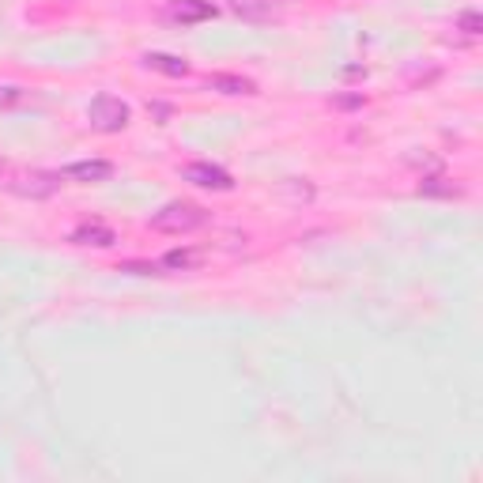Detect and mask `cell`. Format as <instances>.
<instances>
[{
  "label": "cell",
  "instance_id": "9",
  "mask_svg": "<svg viewBox=\"0 0 483 483\" xmlns=\"http://www.w3.org/2000/svg\"><path fill=\"white\" fill-rule=\"evenodd\" d=\"M57 186H61V174H31L15 186V193L19 196H49Z\"/></svg>",
  "mask_w": 483,
  "mask_h": 483
},
{
  "label": "cell",
  "instance_id": "14",
  "mask_svg": "<svg viewBox=\"0 0 483 483\" xmlns=\"http://www.w3.org/2000/svg\"><path fill=\"white\" fill-rule=\"evenodd\" d=\"M0 174H5V166H0Z\"/></svg>",
  "mask_w": 483,
  "mask_h": 483
},
{
  "label": "cell",
  "instance_id": "8",
  "mask_svg": "<svg viewBox=\"0 0 483 483\" xmlns=\"http://www.w3.org/2000/svg\"><path fill=\"white\" fill-rule=\"evenodd\" d=\"M140 61H144V68L163 72V75H174V80L189 75V61H186V57H174V54H144Z\"/></svg>",
  "mask_w": 483,
  "mask_h": 483
},
{
  "label": "cell",
  "instance_id": "3",
  "mask_svg": "<svg viewBox=\"0 0 483 483\" xmlns=\"http://www.w3.org/2000/svg\"><path fill=\"white\" fill-rule=\"evenodd\" d=\"M182 177L189 186L212 189V193H231L235 189V177L226 174L223 166H216V163H189V166H182Z\"/></svg>",
  "mask_w": 483,
  "mask_h": 483
},
{
  "label": "cell",
  "instance_id": "5",
  "mask_svg": "<svg viewBox=\"0 0 483 483\" xmlns=\"http://www.w3.org/2000/svg\"><path fill=\"white\" fill-rule=\"evenodd\" d=\"M216 5L212 0H177V5H170V19L182 23V27H189V23H205V19H216Z\"/></svg>",
  "mask_w": 483,
  "mask_h": 483
},
{
  "label": "cell",
  "instance_id": "6",
  "mask_svg": "<svg viewBox=\"0 0 483 483\" xmlns=\"http://www.w3.org/2000/svg\"><path fill=\"white\" fill-rule=\"evenodd\" d=\"M72 246H95V249H110L117 242V235L110 231V226L103 223H84V226H75V231L68 235Z\"/></svg>",
  "mask_w": 483,
  "mask_h": 483
},
{
  "label": "cell",
  "instance_id": "7",
  "mask_svg": "<svg viewBox=\"0 0 483 483\" xmlns=\"http://www.w3.org/2000/svg\"><path fill=\"white\" fill-rule=\"evenodd\" d=\"M208 87L226 95V98H238V95H257V84L246 80V75H235V72H216L208 75Z\"/></svg>",
  "mask_w": 483,
  "mask_h": 483
},
{
  "label": "cell",
  "instance_id": "4",
  "mask_svg": "<svg viewBox=\"0 0 483 483\" xmlns=\"http://www.w3.org/2000/svg\"><path fill=\"white\" fill-rule=\"evenodd\" d=\"M61 177H68L75 186H98V182H110L114 177V163L110 159H75L61 170Z\"/></svg>",
  "mask_w": 483,
  "mask_h": 483
},
{
  "label": "cell",
  "instance_id": "11",
  "mask_svg": "<svg viewBox=\"0 0 483 483\" xmlns=\"http://www.w3.org/2000/svg\"><path fill=\"white\" fill-rule=\"evenodd\" d=\"M196 265V257H193V253L189 249H170V253H163V261H159V268H193Z\"/></svg>",
  "mask_w": 483,
  "mask_h": 483
},
{
  "label": "cell",
  "instance_id": "13",
  "mask_svg": "<svg viewBox=\"0 0 483 483\" xmlns=\"http://www.w3.org/2000/svg\"><path fill=\"white\" fill-rule=\"evenodd\" d=\"M121 272H136V276H156L159 265H147V261H125Z\"/></svg>",
  "mask_w": 483,
  "mask_h": 483
},
{
  "label": "cell",
  "instance_id": "12",
  "mask_svg": "<svg viewBox=\"0 0 483 483\" xmlns=\"http://www.w3.org/2000/svg\"><path fill=\"white\" fill-rule=\"evenodd\" d=\"M457 27H461L465 35H479V27H483V19H479V12H465L461 19H457Z\"/></svg>",
  "mask_w": 483,
  "mask_h": 483
},
{
  "label": "cell",
  "instance_id": "10",
  "mask_svg": "<svg viewBox=\"0 0 483 483\" xmlns=\"http://www.w3.org/2000/svg\"><path fill=\"white\" fill-rule=\"evenodd\" d=\"M231 8H235V15H242V19H249V23H261V19L276 15V5H272V0H231Z\"/></svg>",
  "mask_w": 483,
  "mask_h": 483
},
{
  "label": "cell",
  "instance_id": "1",
  "mask_svg": "<svg viewBox=\"0 0 483 483\" xmlns=\"http://www.w3.org/2000/svg\"><path fill=\"white\" fill-rule=\"evenodd\" d=\"M208 223V212L193 205V200H170L163 205L156 216H151V231H163V235H193Z\"/></svg>",
  "mask_w": 483,
  "mask_h": 483
},
{
  "label": "cell",
  "instance_id": "2",
  "mask_svg": "<svg viewBox=\"0 0 483 483\" xmlns=\"http://www.w3.org/2000/svg\"><path fill=\"white\" fill-rule=\"evenodd\" d=\"M87 121L95 133H121V129H129L133 110H129V103H121L117 95H95L87 106Z\"/></svg>",
  "mask_w": 483,
  "mask_h": 483
}]
</instances>
